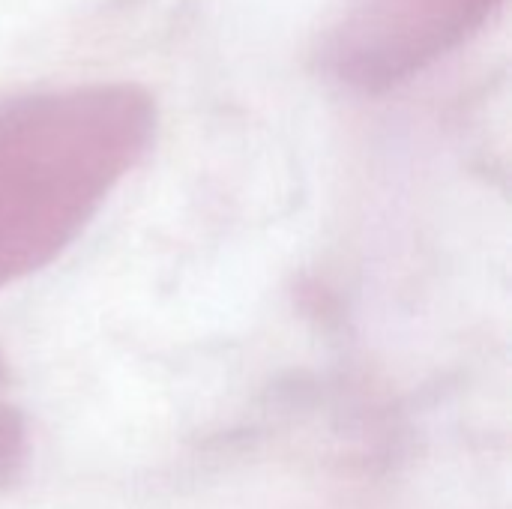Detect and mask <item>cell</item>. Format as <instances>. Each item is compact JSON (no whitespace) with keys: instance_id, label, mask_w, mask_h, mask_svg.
Returning <instances> with one entry per match:
<instances>
[{"instance_id":"cell-1","label":"cell","mask_w":512,"mask_h":509,"mask_svg":"<svg viewBox=\"0 0 512 509\" xmlns=\"http://www.w3.org/2000/svg\"><path fill=\"white\" fill-rule=\"evenodd\" d=\"M126 120H0V288L48 264L135 153Z\"/></svg>"},{"instance_id":"cell-2","label":"cell","mask_w":512,"mask_h":509,"mask_svg":"<svg viewBox=\"0 0 512 509\" xmlns=\"http://www.w3.org/2000/svg\"><path fill=\"white\" fill-rule=\"evenodd\" d=\"M30 456V438L27 423L21 411L0 408V489H9L21 480Z\"/></svg>"},{"instance_id":"cell-3","label":"cell","mask_w":512,"mask_h":509,"mask_svg":"<svg viewBox=\"0 0 512 509\" xmlns=\"http://www.w3.org/2000/svg\"><path fill=\"white\" fill-rule=\"evenodd\" d=\"M6 384V360H3V354H0V387Z\"/></svg>"}]
</instances>
